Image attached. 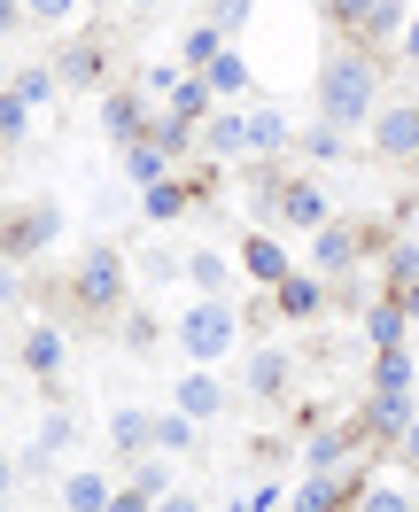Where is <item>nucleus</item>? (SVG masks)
Masks as SVG:
<instances>
[{
  "instance_id": "obj_1",
  "label": "nucleus",
  "mask_w": 419,
  "mask_h": 512,
  "mask_svg": "<svg viewBox=\"0 0 419 512\" xmlns=\"http://www.w3.org/2000/svg\"><path fill=\"white\" fill-rule=\"evenodd\" d=\"M373 109H381V55H373V47L326 55V70H319V117L334 132H357V125H373Z\"/></svg>"
},
{
  "instance_id": "obj_2",
  "label": "nucleus",
  "mask_w": 419,
  "mask_h": 512,
  "mask_svg": "<svg viewBox=\"0 0 419 512\" xmlns=\"http://www.w3.org/2000/svg\"><path fill=\"white\" fill-rule=\"evenodd\" d=\"M233 342H241V311H233L226 295H202L187 319H179V350H187L194 365H218V357H233Z\"/></svg>"
},
{
  "instance_id": "obj_3",
  "label": "nucleus",
  "mask_w": 419,
  "mask_h": 512,
  "mask_svg": "<svg viewBox=\"0 0 419 512\" xmlns=\"http://www.w3.org/2000/svg\"><path fill=\"white\" fill-rule=\"evenodd\" d=\"M70 295H78L86 311H117V303H125V256L109 249V241L86 249V256H78V272H70Z\"/></svg>"
},
{
  "instance_id": "obj_4",
  "label": "nucleus",
  "mask_w": 419,
  "mask_h": 512,
  "mask_svg": "<svg viewBox=\"0 0 419 512\" xmlns=\"http://www.w3.org/2000/svg\"><path fill=\"white\" fill-rule=\"evenodd\" d=\"M357 264H365V233H357L350 218H326L319 233H311V272H319L326 288H342Z\"/></svg>"
},
{
  "instance_id": "obj_5",
  "label": "nucleus",
  "mask_w": 419,
  "mask_h": 512,
  "mask_svg": "<svg viewBox=\"0 0 419 512\" xmlns=\"http://www.w3.org/2000/svg\"><path fill=\"white\" fill-rule=\"evenodd\" d=\"M373 148L388 163H419V101H381L373 109Z\"/></svg>"
},
{
  "instance_id": "obj_6",
  "label": "nucleus",
  "mask_w": 419,
  "mask_h": 512,
  "mask_svg": "<svg viewBox=\"0 0 419 512\" xmlns=\"http://www.w3.org/2000/svg\"><path fill=\"white\" fill-rule=\"evenodd\" d=\"M241 272H249V280H257V288L272 295V288H280V280L295 272V256L280 249V233H264V225H257V233L241 241Z\"/></svg>"
},
{
  "instance_id": "obj_7",
  "label": "nucleus",
  "mask_w": 419,
  "mask_h": 512,
  "mask_svg": "<svg viewBox=\"0 0 419 512\" xmlns=\"http://www.w3.org/2000/svg\"><path fill=\"white\" fill-rule=\"evenodd\" d=\"M326 218H334V202H326L319 179H288V187H280V225H295V233H319Z\"/></svg>"
},
{
  "instance_id": "obj_8",
  "label": "nucleus",
  "mask_w": 419,
  "mask_h": 512,
  "mask_svg": "<svg viewBox=\"0 0 419 512\" xmlns=\"http://www.w3.org/2000/svg\"><path fill=\"white\" fill-rule=\"evenodd\" d=\"M171 412H187V419H218V412H226V381H218V365H194L187 381L171 388Z\"/></svg>"
},
{
  "instance_id": "obj_9",
  "label": "nucleus",
  "mask_w": 419,
  "mask_h": 512,
  "mask_svg": "<svg viewBox=\"0 0 419 512\" xmlns=\"http://www.w3.org/2000/svg\"><path fill=\"white\" fill-rule=\"evenodd\" d=\"M101 132H109L117 148L148 140V94H140V86H132V94H109V101H101Z\"/></svg>"
},
{
  "instance_id": "obj_10",
  "label": "nucleus",
  "mask_w": 419,
  "mask_h": 512,
  "mask_svg": "<svg viewBox=\"0 0 419 512\" xmlns=\"http://www.w3.org/2000/svg\"><path fill=\"white\" fill-rule=\"evenodd\" d=\"M326 295H334V288H326L319 272H288V280L272 288V311H280V319H319Z\"/></svg>"
},
{
  "instance_id": "obj_11",
  "label": "nucleus",
  "mask_w": 419,
  "mask_h": 512,
  "mask_svg": "<svg viewBox=\"0 0 419 512\" xmlns=\"http://www.w3.org/2000/svg\"><path fill=\"white\" fill-rule=\"evenodd\" d=\"M194 140H202V148H210L218 163H233V156H249V117H241V109H210Z\"/></svg>"
},
{
  "instance_id": "obj_12",
  "label": "nucleus",
  "mask_w": 419,
  "mask_h": 512,
  "mask_svg": "<svg viewBox=\"0 0 419 512\" xmlns=\"http://www.w3.org/2000/svg\"><path fill=\"white\" fill-rule=\"evenodd\" d=\"M63 357H70V342H63V326H55V319H32V326H24V373L47 381V373H63Z\"/></svg>"
},
{
  "instance_id": "obj_13",
  "label": "nucleus",
  "mask_w": 419,
  "mask_h": 512,
  "mask_svg": "<svg viewBox=\"0 0 419 512\" xmlns=\"http://www.w3.org/2000/svg\"><path fill=\"white\" fill-rule=\"evenodd\" d=\"M241 117H249V156H280V148L295 140V125H288L280 101H257V109H241Z\"/></svg>"
},
{
  "instance_id": "obj_14",
  "label": "nucleus",
  "mask_w": 419,
  "mask_h": 512,
  "mask_svg": "<svg viewBox=\"0 0 419 512\" xmlns=\"http://www.w3.org/2000/svg\"><path fill=\"white\" fill-rule=\"evenodd\" d=\"M288 350H249V365H241V381H249V396H264V404H280L288 396Z\"/></svg>"
},
{
  "instance_id": "obj_15",
  "label": "nucleus",
  "mask_w": 419,
  "mask_h": 512,
  "mask_svg": "<svg viewBox=\"0 0 419 512\" xmlns=\"http://www.w3.org/2000/svg\"><path fill=\"white\" fill-rule=\"evenodd\" d=\"M357 497H350V474H311L303 489H295V505L288 512H350Z\"/></svg>"
},
{
  "instance_id": "obj_16",
  "label": "nucleus",
  "mask_w": 419,
  "mask_h": 512,
  "mask_svg": "<svg viewBox=\"0 0 419 512\" xmlns=\"http://www.w3.org/2000/svg\"><path fill=\"white\" fill-rule=\"evenodd\" d=\"M210 78H202V70H187V78H179V86H171V101H163V117H179V125H194L202 132V117H210Z\"/></svg>"
},
{
  "instance_id": "obj_17",
  "label": "nucleus",
  "mask_w": 419,
  "mask_h": 512,
  "mask_svg": "<svg viewBox=\"0 0 419 512\" xmlns=\"http://www.w3.org/2000/svg\"><path fill=\"white\" fill-rule=\"evenodd\" d=\"M55 233H63V210H55V202H32V218L8 233V256H39Z\"/></svg>"
},
{
  "instance_id": "obj_18",
  "label": "nucleus",
  "mask_w": 419,
  "mask_h": 512,
  "mask_svg": "<svg viewBox=\"0 0 419 512\" xmlns=\"http://www.w3.org/2000/svg\"><path fill=\"white\" fill-rule=\"evenodd\" d=\"M412 388H373V435H388V443H404V427H412Z\"/></svg>"
},
{
  "instance_id": "obj_19",
  "label": "nucleus",
  "mask_w": 419,
  "mask_h": 512,
  "mask_svg": "<svg viewBox=\"0 0 419 512\" xmlns=\"http://www.w3.org/2000/svg\"><path fill=\"white\" fill-rule=\"evenodd\" d=\"M404 334H412V319L396 311V295L365 303V342H373V350H404Z\"/></svg>"
},
{
  "instance_id": "obj_20",
  "label": "nucleus",
  "mask_w": 419,
  "mask_h": 512,
  "mask_svg": "<svg viewBox=\"0 0 419 512\" xmlns=\"http://www.w3.org/2000/svg\"><path fill=\"white\" fill-rule=\"evenodd\" d=\"M171 163H179L171 148H156V140H132V148H125V179H132V187H163V179H171Z\"/></svg>"
},
{
  "instance_id": "obj_21",
  "label": "nucleus",
  "mask_w": 419,
  "mask_h": 512,
  "mask_svg": "<svg viewBox=\"0 0 419 512\" xmlns=\"http://www.w3.org/2000/svg\"><path fill=\"white\" fill-rule=\"evenodd\" d=\"M404 24H412V8H404V0H381V8L365 16L357 47H373V55H381V47H396V39H404Z\"/></svg>"
},
{
  "instance_id": "obj_22",
  "label": "nucleus",
  "mask_w": 419,
  "mask_h": 512,
  "mask_svg": "<svg viewBox=\"0 0 419 512\" xmlns=\"http://www.w3.org/2000/svg\"><path fill=\"white\" fill-rule=\"evenodd\" d=\"M101 78H109V70H101V47H94V39L55 55V86H101Z\"/></svg>"
},
{
  "instance_id": "obj_23",
  "label": "nucleus",
  "mask_w": 419,
  "mask_h": 512,
  "mask_svg": "<svg viewBox=\"0 0 419 512\" xmlns=\"http://www.w3.org/2000/svg\"><path fill=\"white\" fill-rule=\"evenodd\" d=\"M148 435H156V419L140 412V404H125V412H109V443L125 450V458H148Z\"/></svg>"
},
{
  "instance_id": "obj_24",
  "label": "nucleus",
  "mask_w": 419,
  "mask_h": 512,
  "mask_svg": "<svg viewBox=\"0 0 419 512\" xmlns=\"http://www.w3.org/2000/svg\"><path fill=\"white\" fill-rule=\"evenodd\" d=\"M179 272H187V280H194L202 295H226V288H233V264H226L218 249H194L187 264H179Z\"/></svg>"
},
{
  "instance_id": "obj_25",
  "label": "nucleus",
  "mask_w": 419,
  "mask_h": 512,
  "mask_svg": "<svg viewBox=\"0 0 419 512\" xmlns=\"http://www.w3.org/2000/svg\"><path fill=\"white\" fill-rule=\"evenodd\" d=\"M187 202H194V187H187V179H163V187H140V218H179V210H187Z\"/></svg>"
},
{
  "instance_id": "obj_26",
  "label": "nucleus",
  "mask_w": 419,
  "mask_h": 512,
  "mask_svg": "<svg viewBox=\"0 0 419 512\" xmlns=\"http://www.w3.org/2000/svg\"><path fill=\"white\" fill-rule=\"evenodd\" d=\"M109 497H117V489L101 474H70L63 481V512H109Z\"/></svg>"
},
{
  "instance_id": "obj_27",
  "label": "nucleus",
  "mask_w": 419,
  "mask_h": 512,
  "mask_svg": "<svg viewBox=\"0 0 419 512\" xmlns=\"http://www.w3.org/2000/svg\"><path fill=\"white\" fill-rule=\"evenodd\" d=\"M202 78H210V94H249V86H257V70H249V55H218V63L202 70Z\"/></svg>"
},
{
  "instance_id": "obj_28",
  "label": "nucleus",
  "mask_w": 419,
  "mask_h": 512,
  "mask_svg": "<svg viewBox=\"0 0 419 512\" xmlns=\"http://www.w3.org/2000/svg\"><path fill=\"white\" fill-rule=\"evenodd\" d=\"M218 55H226V32H218V24H194V32L179 39V63L187 70H210Z\"/></svg>"
},
{
  "instance_id": "obj_29",
  "label": "nucleus",
  "mask_w": 419,
  "mask_h": 512,
  "mask_svg": "<svg viewBox=\"0 0 419 512\" xmlns=\"http://www.w3.org/2000/svg\"><path fill=\"white\" fill-rule=\"evenodd\" d=\"M194 427H202V419H187V412H163V419H156V435H148V450L179 458V450H194Z\"/></svg>"
},
{
  "instance_id": "obj_30",
  "label": "nucleus",
  "mask_w": 419,
  "mask_h": 512,
  "mask_svg": "<svg viewBox=\"0 0 419 512\" xmlns=\"http://www.w3.org/2000/svg\"><path fill=\"white\" fill-rule=\"evenodd\" d=\"M303 466H311V474H342V466H350V443L326 427V435H311V443H303Z\"/></svg>"
},
{
  "instance_id": "obj_31",
  "label": "nucleus",
  "mask_w": 419,
  "mask_h": 512,
  "mask_svg": "<svg viewBox=\"0 0 419 512\" xmlns=\"http://www.w3.org/2000/svg\"><path fill=\"white\" fill-rule=\"evenodd\" d=\"M381 280H388V295H396V288H412V280H419V241H388Z\"/></svg>"
},
{
  "instance_id": "obj_32",
  "label": "nucleus",
  "mask_w": 419,
  "mask_h": 512,
  "mask_svg": "<svg viewBox=\"0 0 419 512\" xmlns=\"http://www.w3.org/2000/svg\"><path fill=\"white\" fill-rule=\"evenodd\" d=\"M412 381H419L412 350H373V388H412Z\"/></svg>"
},
{
  "instance_id": "obj_33",
  "label": "nucleus",
  "mask_w": 419,
  "mask_h": 512,
  "mask_svg": "<svg viewBox=\"0 0 419 512\" xmlns=\"http://www.w3.org/2000/svg\"><path fill=\"white\" fill-rule=\"evenodd\" d=\"M357 512H419V505L396 489V481H365V489H357Z\"/></svg>"
},
{
  "instance_id": "obj_34",
  "label": "nucleus",
  "mask_w": 419,
  "mask_h": 512,
  "mask_svg": "<svg viewBox=\"0 0 419 512\" xmlns=\"http://www.w3.org/2000/svg\"><path fill=\"white\" fill-rule=\"evenodd\" d=\"M32 117H39V109H32L24 94H16V86L0 94V140H24V132H32Z\"/></svg>"
},
{
  "instance_id": "obj_35",
  "label": "nucleus",
  "mask_w": 419,
  "mask_h": 512,
  "mask_svg": "<svg viewBox=\"0 0 419 512\" xmlns=\"http://www.w3.org/2000/svg\"><path fill=\"white\" fill-rule=\"evenodd\" d=\"M280 505H288V489H280V481H249V489L233 497V512H280Z\"/></svg>"
},
{
  "instance_id": "obj_36",
  "label": "nucleus",
  "mask_w": 419,
  "mask_h": 512,
  "mask_svg": "<svg viewBox=\"0 0 419 512\" xmlns=\"http://www.w3.org/2000/svg\"><path fill=\"white\" fill-rule=\"evenodd\" d=\"M303 156H311V163H342V132H334V125L319 117V125L303 132Z\"/></svg>"
},
{
  "instance_id": "obj_37",
  "label": "nucleus",
  "mask_w": 419,
  "mask_h": 512,
  "mask_svg": "<svg viewBox=\"0 0 419 512\" xmlns=\"http://www.w3.org/2000/svg\"><path fill=\"white\" fill-rule=\"evenodd\" d=\"M187 78V63H148L140 70V94H156V101H171V86Z\"/></svg>"
},
{
  "instance_id": "obj_38",
  "label": "nucleus",
  "mask_w": 419,
  "mask_h": 512,
  "mask_svg": "<svg viewBox=\"0 0 419 512\" xmlns=\"http://www.w3.org/2000/svg\"><path fill=\"white\" fill-rule=\"evenodd\" d=\"M16 94L32 101V109H47L55 101V70H16Z\"/></svg>"
},
{
  "instance_id": "obj_39",
  "label": "nucleus",
  "mask_w": 419,
  "mask_h": 512,
  "mask_svg": "<svg viewBox=\"0 0 419 512\" xmlns=\"http://www.w3.org/2000/svg\"><path fill=\"white\" fill-rule=\"evenodd\" d=\"M381 0H326V16L342 24V32H365V16H373Z\"/></svg>"
},
{
  "instance_id": "obj_40",
  "label": "nucleus",
  "mask_w": 419,
  "mask_h": 512,
  "mask_svg": "<svg viewBox=\"0 0 419 512\" xmlns=\"http://www.w3.org/2000/svg\"><path fill=\"white\" fill-rule=\"evenodd\" d=\"M249 8H257V0H210V24H218V32H241V24H249Z\"/></svg>"
},
{
  "instance_id": "obj_41",
  "label": "nucleus",
  "mask_w": 419,
  "mask_h": 512,
  "mask_svg": "<svg viewBox=\"0 0 419 512\" xmlns=\"http://www.w3.org/2000/svg\"><path fill=\"white\" fill-rule=\"evenodd\" d=\"M78 8H86V0H24V16H32V24H70Z\"/></svg>"
},
{
  "instance_id": "obj_42",
  "label": "nucleus",
  "mask_w": 419,
  "mask_h": 512,
  "mask_svg": "<svg viewBox=\"0 0 419 512\" xmlns=\"http://www.w3.org/2000/svg\"><path fill=\"white\" fill-rule=\"evenodd\" d=\"M63 443H70V412H47L39 419V458H55Z\"/></svg>"
},
{
  "instance_id": "obj_43",
  "label": "nucleus",
  "mask_w": 419,
  "mask_h": 512,
  "mask_svg": "<svg viewBox=\"0 0 419 512\" xmlns=\"http://www.w3.org/2000/svg\"><path fill=\"white\" fill-rule=\"evenodd\" d=\"M132 481H140L148 497H171V466H163V450H156V458H140V474H132Z\"/></svg>"
},
{
  "instance_id": "obj_44",
  "label": "nucleus",
  "mask_w": 419,
  "mask_h": 512,
  "mask_svg": "<svg viewBox=\"0 0 419 512\" xmlns=\"http://www.w3.org/2000/svg\"><path fill=\"white\" fill-rule=\"evenodd\" d=\"M109 512H156V497L132 481V489H117V497H109Z\"/></svg>"
},
{
  "instance_id": "obj_45",
  "label": "nucleus",
  "mask_w": 419,
  "mask_h": 512,
  "mask_svg": "<svg viewBox=\"0 0 419 512\" xmlns=\"http://www.w3.org/2000/svg\"><path fill=\"white\" fill-rule=\"evenodd\" d=\"M16 288H24L16 280V256H0V303H16Z\"/></svg>"
},
{
  "instance_id": "obj_46",
  "label": "nucleus",
  "mask_w": 419,
  "mask_h": 512,
  "mask_svg": "<svg viewBox=\"0 0 419 512\" xmlns=\"http://www.w3.org/2000/svg\"><path fill=\"white\" fill-rule=\"evenodd\" d=\"M396 47H404V63L419 70V8H412V24H404V39H396Z\"/></svg>"
},
{
  "instance_id": "obj_47",
  "label": "nucleus",
  "mask_w": 419,
  "mask_h": 512,
  "mask_svg": "<svg viewBox=\"0 0 419 512\" xmlns=\"http://www.w3.org/2000/svg\"><path fill=\"white\" fill-rule=\"evenodd\" d=\"M16 24H24V0H0V39L16 32Z\"/></svg>"
},
{
  "instance_id": "obj_48",
  "label": "nucleus",
  "mask_w": 419,
  "mask_h": 512,
  "mask_svg": "<svg viewBox=\"0 0 419 512\" xmlns=\"http://www.w3.org/2000/svg\"><path fill=\"white\" fill-rule=\"evenodd\" d=\"M396 311H404V319L419 326V280H412V288H396Z\"/></svg>"
},
{
  "instance_id": "obj_49",
  "label": "nucleus",
  "mask_w": 419,
  "mask_h": 512,
  "mask_svg": "<svg viewBox=\"0 0 419 512\" xmlns=\"http://www.w3.org/2000/svg\"><path fill=\"white\" fill-rule=\"evenodd\" d=\"M156 512H202V497H179V489H171V497H156Z\"/></svg>"
},
{
  "instance_id": "obj_50",
  "label": "nucleus",
  "mask_w": 419,
  "mask_h": 512,
  "mask_svg": "<svg viewBox=\"0 0 419 512\" xmlns=\"http://www.w3.org/2000/svg\"><path fill=\"white\" fill-rule=\"evenodd\" d=\"M404 466H419V419L404 427Z\"/></svg>"
},
{
  "instance_id": "obj_51",
  "label": "nucleus",
  "mask_w": 419,
  "mask_h": 512,
  "mask_svg": "<svg viewBox=\"0 0 419 512\" xmlns=\"http://www.w3.org/2000/svg\"><path fill=\"white\" fill-rule=\"evenodd\" d=\"M8 489H16V466H8V458H0V497H8Z\"/></svg>"
},
{
  "instance_id": "obj_52",
  "label": "nucleus",
  "mask_w": 419,
  "mask_h": 512,
  "mask_svg": "<svg viewBox=\"0 0 419 512\" xmlns=\"http://www.w3.org/2000/svg\"><path fill=\"white\" fill-rule=\"evenodd\" d=\"M8 86H16V70H8V55H0V94H8Z\"/></svg>"
},
{
  "instance_id": "obj_53",
  "label": "nucleus",
  "mask_w": 419,
  "mask_h": 512,
  "mask_svg": "<svg viewBox=\"0 0 419 512\" xmlns=\"http://www.w3.org/2000/svg\"><path fill=\"white\" fill-rule=\"evenodd\" d=\"M117 8H163V0H117Z\"/></svg>"
},
{
  "instance_id": "obj_54",
  "label": "nucleus",
  "mask_w": 419,
  "mask_h": 512,
  "mask_svg": "<svg viewBox=\"0 0 419 512\" xmlns=\"http://www.w3.org/2000/svg\"><path fill=\"white\" fill-rule=\"evenodd\" d=\"M0 512H8V497H0Z\"/></svg>"
}]
</instances>
